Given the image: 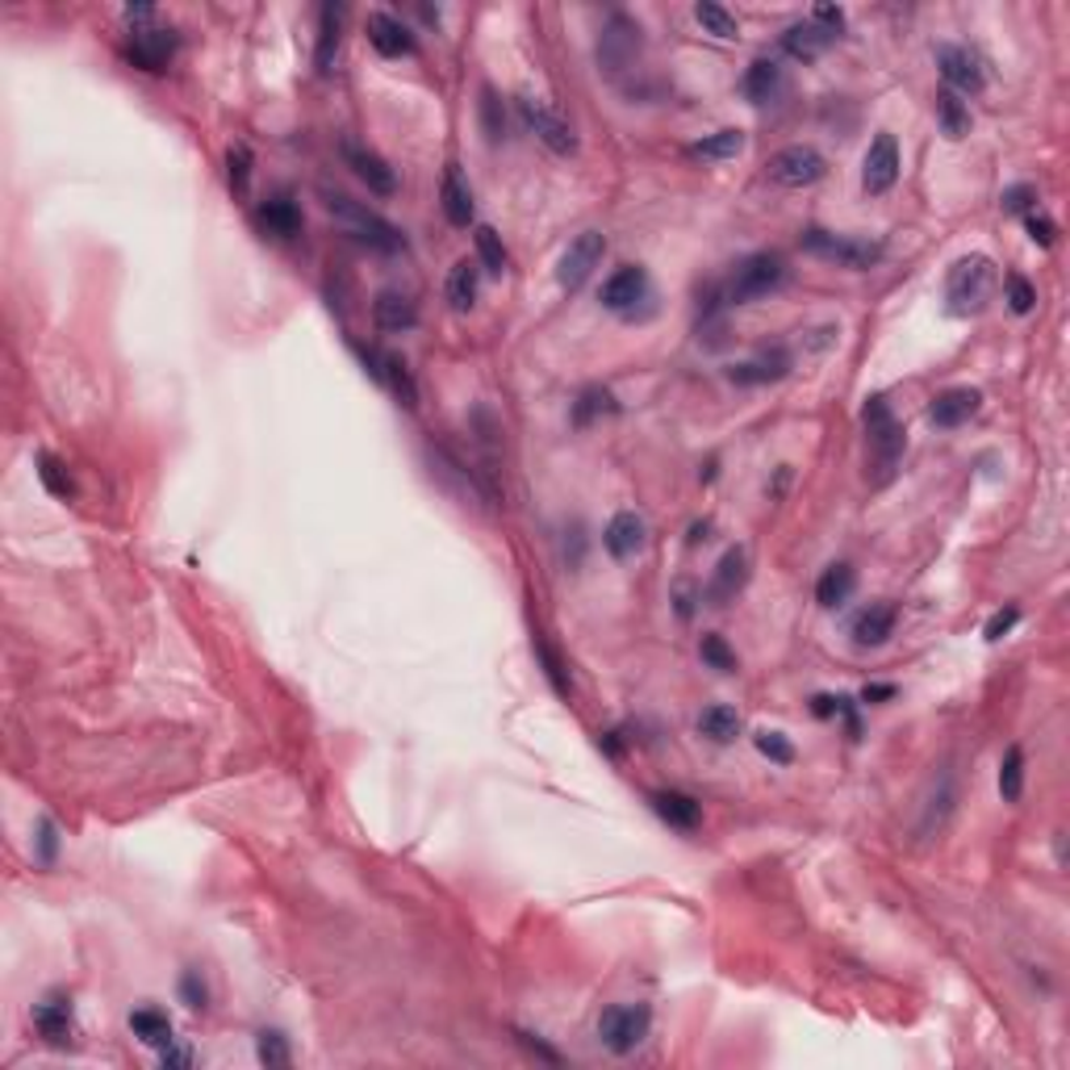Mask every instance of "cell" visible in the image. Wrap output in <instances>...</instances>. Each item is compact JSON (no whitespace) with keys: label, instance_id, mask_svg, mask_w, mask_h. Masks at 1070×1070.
Segmentation results:
<instances>
[{"label":"cell","instance_id":"1","mask_svg":"<svg viewBox=\"0 0 1070 1070\" xmlns=\"http://www.w3.org/2000/svg\"><path fill=\"white\" fill-rule=\"evenodd\" d=\"M862 423H866V444H870V469H866V481H870L874 490H882V485H891V481H895L899 465H903V452H907V431L895 423V414H891L887 398H878V394L866 401Z\"/></svg>","mask_w":1070,"mask_h":1070},{"label":"cell","instance_id":"2","mask_svg":"<svg viewBox=\"0 0 1070 1070\" xmlns=\"http://www.w3.org/2000/svg\"><path fill=\"white\" fill-rule=\"evenodd\" d=\"M996 285H999V273L987 255H966V260H958V264L949 268V280H946L949 314H958V318L978 314V310L991 301Z\"/></svg>","mask_w":1070,"mask_h":1070},{"label":"cell","instance_id":"3","mask_svg":"<svg viewBox=\"0 0 1070 1070\" xmlns=\"http://www.w3.org/2000/svg\"><path fill=\"white\" fill-rule=\"evenodd\" d=\"M326 209H330L339 223L348 226V235L356 239V243H364V248H373V251H385V255H398V251H406V239H401L398 226L385 223L381 214L364 209V205H356V201L344 197V193H326Z\"/></svg>","mask_w":1070,"mask_h":1070},{"label":"cell","instance_id":"4","mask_svg":"<svg viewBox=\"0 0 1070 1070\" xmlns=\"http://www.w3.org/2000/svg\"><path fill=\"white\" fill-rule=\"evenodd\" d=\"M786 285V260L778 251H757L741 260L732 276H728V301L732 305H748V301H761L778 293Z\"/></svg>","mask_w":1070,"mask_h":1070},{"label":"cell","instance_id":"5","mask_svg":"<svg viewBox=\"0 0 1070 1070\" xmlns=\"http://www.w3.org/2000/svg\"><path fill=\"white\" fill-rule=\"evenodd\" d=\"M803 248L811 255H820L837 268H853V273H866L882 260V243L870 239H853V235H837V230H823V226H807L803 230Z\"/></svg>","mask_w":1070,"mask_h":1070},{"label":"cell","instance_id":"6","mask_svg":"<svg viewBox=\"0 0 1070 1070\" xmlns=\"http://www.w3.org/2000/svg\"><path fill=\"white\" fill-rule=\"evenodd\" d=\"M640 47H645L640 25L632 22L627 13H611V22L602 25V34H598V68L611 80H620L640 59Z\"/></svg>","mask_w":1070,"mask_h":1070},{"label":"cell","instance_id":"7","mask_svg":"<svg viewBox=\"0 0 1070 1070\" xmlns=\"http://www.w3.org/2000/svg\"><path fill=\"white\" fill-rule=\"evenodd\" d=\"M648 1024H652V1017H648L645 1003H615L598 1017V1037L611 1054H632L648 1037Z\"/></svg>","mask_w":1070,"mask_h":1070},{"label":"cell","instance_id":"8","mask_svg":"<svg viewBox=\"0 0 1070 1070\" xmlns=\"http://www.w3.org/2000/svg\"><path fill=\"white\" fill-rule=\"evenodd\" d=\"M766 176H770L773 184H782V189H807V184H816V180L828 176V159L816 147L795 143V147H782L773 155Z\"/></svg>","mask_w":1070,"mask_h":1070},{"label":"cell","instance_id":"9","mask_svg":"<svg viewBox=\"0 0 1070 1070\" xmlns=\"http://www.w3.org/2000/svg\"><path fill=\"white\" fill-rule=\"evenodd\" d=\"M606 255V239L598 235V230H586V235H577L565 255H561V268H556V280H561V289H581L590 273L598 268V260Z\"/></svg>","mask_w":1070,"mask_h":1070},{"label":"cell","instance_id":"10","mask_svg":"<svg viewBox=\"0 0 1070 1070\" xmlns=\"http://www.w3.org/2000/svg\"><path fill=\"white\" fill-rule=\"evenodd\" d=\"M519 109H524V122L536 130V139H540L548 151H556V155H573V151H577V134H573V125L565 122L556 109H548L540 97H524V100H519Z\"/></svg>","mask_w":1070,"mask_h":1070},{"label":"cell","instance_id":"11","mask_svg":"<svg viewBox=\"0 0 1070 1070\" xmlns=\"http://www.w3.org/2000/svg\"><path fill=\"white\" fill-rule=\"evenodd\" d=\"M125 55H130V63L143 68V72H164L176 55V34L172 29H164V25H134Z\"/></svg>","mask_w":1070,"mask_h":1070},{"label":"cell","instance_id":"12","mask_svg":"<svg viewBox=\"0 0 1070 1070\" xmlns=\"http://www.w3.org/2000/svg\"><path fill=\"white\" fill-rule=\"evenodd\" d=\"M899 180V143L895 134H878L866 151V159H862V184H866V193L870 197H882V193H891Z\"/></svg>","mask_w":1070,"mask_h":1070},{"label":"cell","instance_id":"13","mask_svg":"<svg viewBox=\"0 0 1070 1070\" xmlns=\"http://www.w3.org/2000/svg\"><path fill=\"white\" fill-rule=\"evenodd\" d=\"M937 68L946 75L949 93H983V84H987V72H983V59L971 55L966 47H937Z\"/></svg>","mask_w":1070,"mask_h":1070},{"label":"cell","instance_id":"14","mask_svg":"<svg viewBox=\"0 0 1070 1070\" xmlns=\"http://www.w3.org/2000/svg\"><path fill=\"white\" fill-rule=\"evenodd\" d=\"M983 406V394L971 389V385H953V389H941L933 406H928V423L941 426V431H953V426L971 423Z\"/></svg>","mask_w":1070,"mask_h":1070},{"label":"cell","instance_id":"15","mask_svg":"<svg viewBox=\"0 0 1070 1070\" xmlns=\"http://www.w3.org/2000/svg\"><path fill=\"white\" fill-rule=\"evenodd\" d=\"M791 351L786 348H761L753 360L745 364H732L728 369V381L732 385H773V381H782V376L791 373Z\"/></svg>","mask_w":1070,"mask_h":1070},{"label":"cell","instance_id":"16","mask_svg":"<svg viewBox=\"0 0 1070 1070\" xmlns=\"http://www.w3.org/2000/svg\"><path fill=\"white\" fill-rule=\"evenodd\" d=\"M344 159H348L351 172L369 184V193H376V197H394V193H398V176H394V168H389L376 151L344 143Z\"/></svg>","mask_w":1070,"mask_h":1070},{"label":"cell","instance_id":"17","mask_svg":"<svg viewBox=\"0 0 1070 1070\" xmlns=\"http://www.w3.org/2000/svg\"><path fill=\"white\" fill-rule=\"evenodd\" d=\"M748 581V552L741 544L728 548L720 556V565H716V577H711V586H707V598L716 602V606H728L732 598L745 590Z\"/></svg>","mask_w":1070,"mask_h":1070},{"label":"cell","instance_id":"18","mask_svg":"<svg viewBox=\"0 0 1070 1070\" xmlns=\"http://www.w3.org/2000/svg\"><path fill=\"white\" fill-rule=\"evenodd\" d=\"M364 364H369V373L381 381V385H389L394 394L401 398V406H414L419 401V385H414V376L406 369V360L394 356V351H364Z\"/></svg>","mask_w":1070,"mask_h":1070},{"label":"cell","instance_id":"19","mask_svg":"<svg viewBox=\"0 0 1070 1070\" xmlns=\"http://www.w3.org/2000/svg\"><path fill=\"white\" fill-rule=\"evenodd\" d=\"M369 43H373L376 55L385 59H401V55H414L419 43L406 25L394 17V13H369Z\"/></svg>","mask_w":1070,"mask_h":1070},{"label":"cell","instance_id":"20","mask_svg":"<svg viewBox=\"0 0 1070 1070\" xmlns=\"http://www.w3.org/2000/svg\"><path fill=\"white\" fill-rule=\"evenodd\" d=\"M645 298H648V276H645V268H636V264H627V268H620L615 276H606V285H602V305H606V310H620V314L636 310V301H645Z\"/></svg>","mask_w":1070,"mask_h":1070},{"label":"cell","instance_id":"21","mask_svg":"<svg viewBox=\"0 0 1070 1070\" xmlns=\"http://www.w3.org/2000/svg\"><path fill=\"white\" fill-rule=\"evenodd\" d=\"M645 540H648V527L636 510H620V515L606 524V531H602V544H606V552H611L615 561L636 556V552L645 548Z\"/></svg>","mask_w":1070,"mask_h":1070},{"label":"cell","instance_id":"22","mask_svg":"<svg viewBox=\"0 0 1070 1070\" xmlns=\"http://www.w3.org/2000/svg\"><path fill=\"white\" fill-rule=\"evenodd\" d=\"M34 1029L47 1037L50 1046H68V1042H72V1033H75L72 999L50 996L47 1003H38V1008H34Z\"/></svg>","mask_w":1070,"mask_h":1070},{"label":"cell","instance_id":"23","mask_svg":"<svg viewBox=\"0 0 1070 1070\" xmlns=\"http://www.w3.org/2000/svg\"><path fill=\"white\" fill-rule=\"evenodd\" d=\"M782 88H786V75H782V68L773 59H753L745 80H741V93L753 105H770V100L782 97Z\"/></svg>","mask_w":1070,"mask_h":1070},{"label":"cell","instance_id":"24","mask_svg":"<svg viewBox=\"0 0 1070 1070\" xmlns=\"http://www.w3.org/2000/svg\"><path fill=\"white\" fill-rule=\"evenodd\" d=\"M832 43H837V34H828V29L816 25L811 17H807V22H795L786 34H782V50H786V55H795V59H803V63L820 59Z\"/></svg>","mask_w":1070,"mask_h":1070},{"label":"cell","instance_id":"25","mask_svg":"<svg viewBox=\"0 0 1070 1070\" xmlns=\"http://www.w3.org/2000/svg\"><path fill=\"white\" fill-rule=\"evenodd\" d=\"M891 632H895V606H887V602H874L866 606L857 620H853V645L857 648H878L891 640Z\"/></svg>","mask_w":1070,"mask_h":1070},{"label":"cell","instance_id":"26","mask_svg":"<svg viewBox=\"0 0 1070 1070\" xmlns=\"http://www.w3.org/2000/svg\"><path fill=\"white\" fill-rule=\"evenodd\" d=\"M440 201H444V218L452 226H469L473 223V189L465 184V176L456 164H448L444 172V184H440Z\"/></svg>","mask_w":1070,"mask_h":1070},{"label":"cell","instance_id":"27","mask_svg":"<svg viewBox=\"0 0 1070 1070\" xmlns=\"http://www.w3.org/2000/svg\"><path fill=\"white\" fill-rule=\"evenodd\" d=\"M652 807H657V816L670 823V828H682V832H695L698 823H702L698 798L682 795V791H657V795H652Z\"/></svg>","mask_w":1070,"mask_h":1070},{"label":"cell","instance_id":"28","mask_svg":"<svg viewBox=\"0 0 1070 1070\" xmlns=\"http://www.w3.org/2000/svg\"><path fill=\"white\" fill-rule=\"evenodd\" d=\"M344 17H348L344 4H323L318 9V50H314V63H318L323 75L335 63V50H339V38H344Z\"/></svg>","mask_w":1070,"mask_h":1070},{"label":"cell","instance_id":"29","mask_svg":"<svg viewBox=\"0 0 1070 1070\" xmlns=\"http://www.w3.org/2000/svg\"><path fill=\"white\" fill-rule=\"evenodd\" d=\"M260 226L268 230V235H276V239H293L301 230V209L293 205V197H285V193H276V197H268V201H260Z\"/></svg>","mask_w":1070,"mask_h":1070},{"label":"cell","instance_id":"30","mask_svg":"<svg viewBox=\"0 0 1070 1070\" xmlns=\"http://www.w3.org/2000/svg\"><path fill=\"white\" fill-rule=\"evenodd\" d=\"M953 778L941 773V778H933V786H928V795H924V816H921V837H933V832H941L946 828V816L953 811Z\"/></svg>","mask_w":1070,"mask_h":1070},{"label":"cell","instance_id":"31","mask_svg":"<svg viewBox=\"0 0 1070 1070\" xmlns=\"http://www.w3.org/2000/svg\"><path fill=\"white\" fill-rule=\"evenodd\" d=\"M373 323L381 330H389V335H401V330H410V326L419 323V310H414V301L401 298V293H381L373 301Z\"/></svg>","mask_w":1070,"mask_h":1070},{"label":"cell","instance_id":"32","mask_svg":"<svg viewBox=\"0 0 1070 1070\" xmlns=\"http://www.w3.org/2000/svg\"><path fill=\"white\" fill-rule=\"evenodd\" d=\"M853 586H857V577L849 569L845 561H837V565H828L823 577L816 581V602L828 606V611H837V606H845L849 594H853Z\"/></svg>","mask_w":1070,"mask_h":1070},{"label":"cell","instance_id":"33","mask_svg":"<svg viewBox=\"0 0 1070 1070\" xmlns=\"http://www.w3.org/2000/svg\"><path fill=\"white\" fill-rule=\"evenodd\" d=\"M477 289H481V268H477L473 260H456L448 273V301L452 310H473L477 301Z\"/></svg>","mask_w":1070,"mask_h":1070},{"label":"cell","instance_id":"34","mask_svg":"<svg viewBox=\"0 0 1070 1070\" xmlns=\"http://www.w3.org/2000/svg\"><path fill=\"white\" fill-rule=\"evenodd\" d=\"M698 732H702L707 741H716V745H732V741L741 736V716H736L732 707L716 702V707H707V711L698 716Z\"/></svg>","mask_w":1070,"mask_h":1070},{"label":"cell","instance_id":"35","mask_svg":"<svg viewBox=\"0 0 1070 1070\" xmlns=\"http://www.w3.org/2000/svg\"><path fill=\"white\" fill-rule=\"evenodd\" d=\"M937 122H941V134L946 139H966L971 134V109L958 93H937Z\"/></svg>","mask_w":1070,"mask_h":1070},{"label":"cell","instance_id":"36","mask_svg":"<svg viewBox=\"0 0 1070 1070\" xmlns=\"http://www.w3.org/2000/svg\"><path fill=\"white\" fill-rule=\"evenodd\" d=\"M130 1029H134V1037H143V1042L155 1046V1049L172 1046V1021H168L164 1012H155V1008H139V1012H130Z\"/></svg>","mask_w":1070,"mask_h":1070},{"label":"cell","instance_id":"37","mask_svg":"<svg viewBox=\"0 0 1070 1070\" xmlns=\"http://www.w3.org/2000/svg\"><path fill=\"white\" fill-rule=\"evenodd\" d=\"M745 151V134L741 130H720V134H711V139H702L690 147L695 159H711V164H720V159H736Z\"/></svg>","mask_w":1070,"mask_h":1070},{"label":"cell","instance_id":"38","mask_svg":"<svg viewBox=\"0 0 1070 1070\" xmlns=\"http://www.w3.org/2000/svg\"><path fill=\"white\" fill-rule=\"evenodd\" d=\"M695 22L707 29V34H716V38H736L741 34V25H736V17L723 9V4H716V0H698L695 4Z\"/></svg>","mask_w":1070,"mask_h":1070},{"label":"cell","instance_id":"39","mask_svg":"<svg viewBox=\"0 0 1070 1070\" xmlns=\"http://www.w3.org/2000/svg\"><path fill=\"white\" fill-rule=\"evenodd\" d=\"M999 795L1003 803H1017L1024 795V753L1017 745L1003 753V766H999Z\"/></svg>","mask_w":1070,"mask_h":1070},{"label":"cell","instance_id":"40","mask_svg":"<svg viewBox=\"0 0 1070 1070\" xmlns=\"http://www.w3.org/2000/svg\"><path fill=\"white\" fill-rule=\"evenodd\" d=\"M477 260H481V268L485 273H506V248H502V239H498V230L494 226H477Z\"/></svg>","mask_w":1070,"mask_h":1070},{"label":"cell","instance_id":"41","mask_svg":"<svg viewBox=\"0 0 1070 1070\" xmlns=\"http://www.w3.org/2000/svg\"><path fill=\"white\" fill-rule=\"evenodd\" d=\"M38 477H43V485H47L55 498H75L72 473H68V469H63V465H59L55 456H47V452L38 456Z\"/></svg>","mask_w":1070,"mask_h":1070},{"label":"cell","instance_id":"42","mask_svg":"<svg viewBox=\"0 0 1070 1070\" xmlns=\"http://www.w3.org/2000/svg\"><path fill=\"white\" fill-rule=\"evenodd\" d=\"M615 410H620V406H615V398H611L606 389H598V385H594V389H586V394L577 398V406H573V423L586 426L590 419H594V414H615Z\"/></svg>","mask_w":1070,"mask_h":1070},{"label":"cell","instance_id":"43","mask_svg":"<svg viewBox=\"0 0 1070 1070\" xmlns=\"http://www.w3.org/2000/svg\"><path fill=\"white\" fill-rule=\"evenodd\" d=\"M481 125H485V139H490V143H502L506 118H502V100L494 88H481Z\"/></svg>","mask_w":1070,"mask_h":1070},{"label":"cell","instance_id":"44","mask_svg":"<svg viewBox=\"0 0 1070 1070\" xmlns=\"http://www.w3.org/2000/svg\"><path fill=\"white\" fill-rule=\"evenodd\" d=\"M698 657H702L716 673H736V652L723 645V636H702Z\"/></svg>","mask_w":1070,"mask_h":1070},{"label":"cell","instance_id":"45","mask_svg":"<svg viewBox=\"0 0 1070 1070\" xmlns=\"http://www.w3.org/2000/svg\"><path fill=\"white\" fill-rule=\"evenodd\" d=\"M753 741H757V753L770 757V761H778V766H791V761H795V748H791V741H786L782 732H770V728H766V732H757Z\"/></svg>","mask_w":1070,"mask_h":1070},{"label":"cell","instance_id":"46","mask_svg":"<svg viewBox=\"0 0 1070 1070\" xmlns=\"http://www.w3.org/2000/svg\"><path fill=\"white\" fill-rule=\"evenodd\" d=\"M1003 289H1008V305H1012V314H1029V310L1037 305V289H1033L1021 273H1008Z\"/></svg>","mask_w":1070,"mask_h":1070},{"label":"cell","instance_id":"47","mask_svg":"<svg viewBox=\"0 0 1070 1070\" xmlns=\"http://www.w3.org/2000/svg\"><path fill=\"white\" fill-rule=\"evenodd\" d=\"M226 168H230V189L235 193H248V180H251V151L243 143H235V147L226 151Z\"/></svg>","mask_w":1070,"mask_h":1070},{"label":"cell","instance_id":"48","mask_svg":"<svg viewBox=\"0 0 1070 1070\" xmlns=\"http://www.w3.org/2000/svg\"><path fill=\"white\" fill-rule=\"evenodd\" d=\"M255 1049H260V1062H264V1067H273V1070L289 1067V1046H285V1037H280L276 1029H264Z\"/></svg>","mask_w":1070,"mask_h":1070},{"label":"cell","instance_id":"49","mask_svg":"<svg viewBox=\"0 0 1070 1070\" xmlns=\"http://www.w3.org/2000/svg\"><path fill=\"white\" fill-rule=\"evenodd\" d=\"M999 205H1003V214H1033V205H1037V189H1029V184H1012V189L999 197Z\"/></svg>","mask_w":1070,"mask_h":1070},{"label":"cell","instance_id":"50","mask_svg":"<svg viewBox=\"0 0 1070 1070\" xmlns=\"http://www.w3.org/2000/svg\"><path fill=\"white\" fill-rule=\"evenodd\" d=\"M536 652H540V661H544L548 677H552V686L561 690V695H569V677H565V665H561V657L544 645V640H536Z\"/></svg>","mask_w":1070,"mask_h":1070},{"label":"cell","instance_id":"51","mask_svg":"<svg viewBox=\"0 0 1070 1070\" xmlns=\"http://www.w3.org/2000/svg\"><path fill=\"white\" fill-rule=\"evenodd\" d=\"M1017 620H1021V611H1017V606H1003V611H996V615L987 620L983 636H987V640H1003V636L1017 627Z\"/></svg>","mask_w":1070,"mask_h":1070},{"label":"cell","instance_id":"52","mask_svg":"<svg viewBox=\"0 0 1070 1070\" xmlns=\"http://www.w3.org/2000/svg\"><path fill=\"white\" fill-rule=\"evenodd\" d=\"M811 22L823 25L828 34H837V38H841V25H845V9H837V4H816V9H811Z\"/></svg>","mask_w":1070,"mask_h":1070},{"label":"cell","instance_id":"53","mask_svg":"<svg viewBox=\"0 0 1070 1070\" xmlns=\"http://www.w3.org/2000/svg\"><path fill=\"white\" fill-rule=\"evenodd\" d=\"M1024 223H1029V235H1033V243H1042V248H1049V243H1054L1058 226L1049 223L1046 214H1037V209H1033V214H1024Z\"/></svg>","mask_w":1070,"mask_h":1070},{"label":"cell","instance_id":"54","mask_svg":"<svg viewBox=\"0 0 1070 1070\" xmlns=\"http://www.w3.org/2000/svg\"><path fill=\"white\" fill-rule=\"evenodd\" d=\"M180 996H184V1003H189V1008H205L209 991H205V983H201L197 974L189 971L184 978H180Z\"/></svg>","mask_w":1070,"mask_h":1070},{"label":"cell","instance_id":"55","mask_svg":"<svg viewBox=\"0 0 1070 1070\" xmlns=\"http://www.w3.org/2000/svg\"><path fill=\"white\" fill-rule=\"evenodd\" d=\"M55 849H59L55 823L43 820V823H38V862H43V866H50V862H55Z\"/></svg>","mask_w":1070,"mask_h":1070},{"label":"cell","instance_id":"56","mask_svg":"<svg viewBox=\"0 0 1070 1070\" xmlns=\"http://www.w3.org/2000/svg\"><path fill=\"white\" fill-rule=\"evenodd\" d=\"M164 1067H193V1054L189 1049H164Z\"/></svg>","mask_w":1070,"mask_h":1070},{"label":"cell","instance_id":"57","mask_svg":"<svg viewBox=\"0 0 1070 1070\" xmlns=\"http://www.w3.org/2000/svg\"><path fill=\"white\" fill-rule=\"evenodd\" d=\"M891 695H895V686H866V690H862L866 702H878V698H891Z\"/></svg>","mask_w":1070,"mask_h":1070},{"label":"cell","instance_id":"58","mask_svg":"<svg viewBox=\"0 0 1070 1070\" xmlns=\"http://www.w3.org/2000/svg\"><path fill=\"white\" fill-rule=\"evenodd\" d=\"M707 531H711V519H702V524L690 527V544H702V540H711Z\"/></svg>","mask_w":1070,"mask_h":1070}]
</instances>
